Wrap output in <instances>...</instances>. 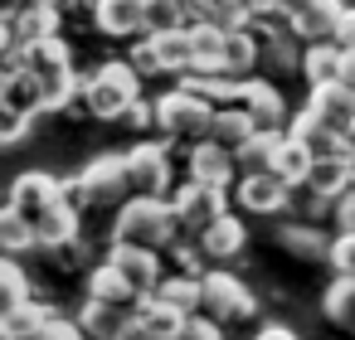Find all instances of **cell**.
Here are the masks:
<instances>
[{"mask_svg":"<svg viewBox=\"0 0 355 340\" xmlns=\"http://www.w3.org/2000/svg\"><path fill=\"white\" fill-rule=\"evenodd\" d=\"M175 238H185V229L171 209V195H132L127 204H117L112 243H141V248L171 253Z\"/></svg>","mask_w":355,"mask_h":340,"instance_id":"cell-1","label":"cell"},{"mask_svg":"<svg viewBox=\"0 0 355 340\" xmlns=\"http://www.w3.org/2000/svg\"><path fill=\"white\" fill-rule=\"evenodd\" d=\"M141 98V73L137 64L127 59H112V64H98L88 78H83V107L98 117V122H122L127 107Z\"/></svg>","mask_w":355,"mask_h":340,"instance_id":"cell-2","label":"cell"},{"mask_svg":"<svg viewBox=\"0 0 355 340\" xmlns=\"http://www.w3.org/2000/svg\"><path fill=\"white\" fill-rule=\"evenodd\" d=\"M214 112H219V102L195 88H171L156 98V127L166 132V141H190V146L205 141L214 127Z\"/></svg>","mask_w":355,"mask_h":340,"instance_id":"cell-3","label":"cell"},{"mask_svg":"<svg viewBox=\"0 0 355 340\" xmlns=\"http://www.w3.org/2000/svg\"><path fill=\"white\" fill-rule=\"evenodd\" d=\"M171 209H175L180 229L190 238H200L209 224H219L229 214V190L224 185H205V180H185L180 190H171Z\"/></svg>","mask_w":355,"mask_h":340,"instance_id":"cell-4","label":"cell"},{"mask_svg":"<svg viewBox=\"0 0 355 340\" xmlns=\"http://www.w3.org/2000/svg\"><path fill=\"white\" fill-rule=\"evenodd\" d=\"M200 311H209L214 321L234 325V321H253V316H258V296H253L229 267H209V272H205V306H200Z\"/></svg>","mask_w":355,"mask_h":340,"instance_id":"cell-5","label":"cell"},{"mask_svg":"<svg viewBox=\"0 0 355 340\" xmlns=\"http://www.w3.org/2000/svg\"><path fill=\"white\" fill-rule=\"evenodd\" d=\"M171 141H137L127 151V185L132 195H171Z\"/></svg>","mask_w":355,"mask_h":340,"instance_id":"cell-6","label":"cell"},{"mask_svg":"<svg viewBox=\"0 0 355 340\" xmlns=\"http://www.w3.org/2000/svg\"><path fill=\"white\" fill-rule=\"evenodd\" d=\"M78 175H83V185H88V195H93L98 209H117V204L132 199V185H127V151H122V156H117V151H103V156H93Z\"/></svg>","mask_w":355,"mask_h":340,"instance_id":"cell-7","label":"cell"},{"mask_svg":"<svg viewBox=\"0 0 355 340\" xmlns=\"http://www.w3.org/2000/svg\"><path fill=\"white\" fill-rule=\"evenodd\" d=\"M292 195H297V185H287L277 170H248L234 185V199L248 214H282V209H292Z\"/></svg>","mask_w":355,"mask_h":340,"instance_id":"cell-8","label":"cell"},{"mask_svg":"<svg viewBox=\"0 0 355 340\" xmlns=\"http://www.w3.org/2000/svg\"><path fill=\"white\" fill-rule=\"evenodd\" d=\"M107 258L117 262V272L127 277V287L137 292V301H141V296H151V292L166 282V262H161V253H156V248H141V243H112V248H107Z\"/></svg>","mask_w":355,"mask_h":340,"instance_id":"cell-9","label":"cell"},{"mask_svg":"<svg viewBox=\"0 0 355 340\" xmlns=\"http://www.w3.org/2000/svg\"><path fill=\"white\" fill-rule=\"evenodd\" d=\"M64 204V180H54V175H44V170H25L15 185H10V209L15 214H25L30 224H40L49 209H59Z\"/></svg>","mask_w":355,"mask_h":340,"instance_id":"cell-10","label":"cell"},{"mask_svg":"<svg viewBox=\"0 0 355 340\" xmlns=\"http://www.w3.org/2000/svg\"><path fill=\"white\" fill-rule=\"evenodd\" d=\"M185 170H190V180H205V185H234V170H239V151H229L224 141H214V136H205V141H195L190 151H185Z\"/></svg>","mask_w":355,"mask_h":340,"instance_id":"cell-11","label":"cell"},{"mask_svg":"<svg viewBox=\"0 0 355 340\" xmlns=\"http://www.w3.org/2000/svg\"><path fill=\"white\" fill-rule=\"evenodd\" d=\"M93 25L107 39H141L146 35V0H93Z\"/></svg>","mask_w":355,"mask_h":340,"instance_id":"cell-12","label":"cell"},{"mask_svg":"<svg viewBox=\"0 0 355 340\" xmlns=\"http://www.w3.org/2000/svg\"><path fill=\"white\" fill-rule=\"evenodd\" d=\"M132 321H137V301H98V296H88L78 306V325L88 330V340H117Z\"/></svg>","mask_w":355,"mask_h":340,"instance_id":"cell-13","label":"cell"},{"mask_svg":"<svg viewBox=\"0 0 355 340\" xmlns=\"http://www.w3.org/2000/svg\"><path fill=\"white\" fill-rule=\"evenodd\" d=\"M306 112L321 117V122L336 127V132H350V122H355V88H350L345 78H336V83H316V88L306 93Z\"/></svg>","mask_w":355,"mask_h":340,"instance_id":"cell-14","label":"cell"},{"mask_svg":"<svg viewBox=\"0 0 355 340\" xmlns=\"http://www.w3.org/2000/svg\"><path fill=\"white\" fill-rule=\"evenodd\" d=\"M151 39V54H156V69L161 73H185V69H195V35H190V25H180V30H161V35H146Z\"/></svg>","mask_w":355,"mask_h":340,"instance_id":"cell-15","label":"cell"},{"mask_svg":"<svg viewBox=\"0 0 355 340\" xmlns=\"http://www.w3.org/2000/svg\"><path fill=\"white\" fill-rule=\"evenodd\" d=\"M239 102L258 117V127H287V122H292V117H287V98H282V88H277L272 78H248Z\"/></svg>","mask_w":355,"mask_h":340,"instance_id":"cell-16","label":"cell"},{"mask_svg":"<svg viewBox=\"0 0 355 340\" xmlns=\"http://www.w3.org/2000/svg\"><path fill=\"white\" fill-rule=\"evenodd\" d=\"M287 132L316 156V161H326V156H340L345 151V132H336V127H326L321 117H311L306 107L302 112H292V122H287Z\"/></svg>","mask_w":355,"mask_h":340,"instance_id":"cell-17","label":"cell"},{"mask_svg":"<svg viewBox=\"0 0 355 340\" xmlns=\"http://www.w3.org/2000/svg\"><path fill=\"white\" fill-rule=\"evenodd\" d=\"M340 15H345V0H297V35L306 44L311 39H336Z\"/></svg>","mask_w":355,"mask_h":340,"instance_id":"cell-18","label":"cell"},{"mask_svg":"<svg viewBox=\"0 0 355 340\" xmlns=\"http://www.w3.org/2000/svg\"><path fill=\"white\" fill-rule=\"evenodd\" d=\"M137 321L151 330V340H180V330H185V321H190V311H180V306H171L166 296H141L137 301Z\"/></svg>","mask_w":355,"mask_h":340,"instance_id":"cell-19","label":"cell"},{"mask_svg":"<svg viewBox=\"0 0 355 340\" xmlns=\"http://www.w3.org/2000/svg\"><path fill=\"white\" fill-rule=\"evenodd\" d=\"M340 69H345V44H336V39H311V44H306V54H302V78H306L311 88H316V83H336Z\"/></svg>","mask_w":355,"mask_h":340,"instance_id":"cell-20","label":"cell"},{"mask_svg":"<svg viewBox=\"0 0 355 340\" xmlns=\"http://www.w3.org/2000/svg\"><path fill=\"white\" fill-rule=\"evenodd\" d=\"M277 243H282L287 253L306 258V262H326L336 238H331L326 229H316V224H306V219H302V224H282V229H277Z\"/></svg>","mask_w":355,"mask_h":340,"instance_id":"cell-21","label":"cell"},{"mask_svg":"<svg viewBox=\"0 0 355 340\" xmlns=\"http://www.w3.org/2000/svg\"><path fill=\"white\" fill-rule=\"evenodd\" d=\"M282 141H287V127H258V132L239 146V175H248V170H272Z\"/></svg>","mask_w":355,"mask_h":340,"instance_id":"cell-22","label":"cell"},{"mask_svg":"<svg viewBox=\"0 0 355 340\" xmlns=\"http://www.w3.org/2000/svg\"><path fill=\"white\" fill-rule=\"evenodd\" d=\"M253 132H258V117H253L243 102H219L214 127H209V136H214V141H224L229 151H239V146H243Z\"/></svg>","mask_w":355,"mask_h":340,"instance_id":"cell-23","label":"cell"},{"mask_svg":"<svg viewBox=\"0 0 355 340\" xmlns=\"http://www.w3.org/2000/svg\"><path fill=\"white\" fill-rule=\"evenodd\" d=\"M49 316H54V311L40 306L35 296H30V301H15V306H0V340H30V335H40V325H44Z\"/></svg>","mask_w":355,"mask_h":340,"instance_id":"cell-24","label":"cell"},{"mask_svg":"<svg viewBox=\"0 0 355 340\" xmlns=\"http://www.w3.org/2000/svg\"><path fill=\"white\" fill-rule=\"evenodd\" d=\"M200 243H205V253H209V262H229L243 243H248V229H243V219H234V214H224L219 224H209L205 233H200Z\"/></svg>","mask_w":355,"mask_h":340,"instance_id":"cell-25","label":"cell"},{"mask_svg":"<svg viewBox=\"0 0 355 340\" xmlns=\"http://www.w3.org/2000/svg\"><path fill=\"white\" fill-rule=\"evenodd\" d=\"M321 311L336 330H355V277H331V287L321 292Z\"/></svg>","mask_w":355,"mask_h":340,"instance_id":"cell-26","label":"cell"},{"mask_svg":"<svg viewBox=\"0 0 355 340\" xmlns=\"http://www.w3.org/2000/svg\"><path fill=\"white\" fill-rule=\"evenodd\" d=\"M10 6H15V15H20V39H25V44L59 35V20H64L59 6H25V0H10Z\"/></svg>","mask_w":355,"mask_h":340,"instance_id":"cell-27","label":"cell"},{"mask_svg":"<svg viewBox=\"0 0 355 340\" xmlns=\"http://www.w3.org/2000/svg\"><path fill=\"white\" fill-rule=\"evenodd\" d=\"M40 78L44 73H64V69H73V54H69V44L59 39V35H49V39H35V44H25V54H20Z\"/></svg>","mask_w":355,"mask_h":340,"instance_id":"cell-28","label":"cell"},{"mask_svg":"<svg viewBox=\"0 0 355 340\" xmlns=\"http://www.w3.org/2000/svg\"><path fill=\"white\" fill-rule=\"evenodd\" d=\"M88 296H98V301H137V292L127 287V277L117 272L112 258H103V262L88 267Z\"/></svg>","mask_w":355,"mask_h":340,"instance_id":"cell-29","label":"cell"},{"mask_svg":"<svg viewBox=\"0 0 355 340\" xmlns=\"http://www.w3.org/2000/svg\"><path fill=\"white\" fill-rule=\"evenodd\" d=\"M156 296H166L171 306H180V311H200L205 306V277H190V272H166V282L156 287Z\"/></svg>","mask_w":355,"mask_h":340,"instance_id":"cell-30","label":"cell"},{"mask_svg":"<svg viewBox=\"0 0 355 340\" xmlns=\"http://www.w3.org/2000/svg\"><path fill=\"white\" fill-rule=\"evenodd\" d=\"M311 161H316V156H311V151H306V146H302V141H297V136L287 132V141H282V151H277L272 170H277V175H282L287 185H302V180L311 175Z\"/></svg>","mask_w":355,"mask_h":340,"instance_id":"cell-31","label":"cell"},{"mask_svg":"<svg viewBox=\"0 0 355 340\" xmlns=\"http://www.w3.org/2000/svg\"><path fill=\"white\" fill-rule=\"evenodd\" d=\"M0 243H6V253H25V248H40V233L25 214H15L6 204V214H0Z\"/></svg>","mask_w":355,"mask_h":340,"instance_id":"cell-32","label":"cell"},{"mask_svg":"<svg viewBox=\"0 0 355 340\" xmlns=\"http://www.w3.org/2000/svg\"><path fill=\"white\" fill-rule=\"evenodd\" d=\"M0 287H6V301L0 306H15V301H30V277H25V267L15 262V253L0 262Z\"/></svg>","mask_w":355,"mask_h":340,"instance_id":"cell-33","label":"cell"},{"mask_svg":"<svg viewBox=\"0 0 355 340\" xmlns=\"http://www.w3.org/2000/svg\"><path fill=\"white\" fill-rule=\"evenodd\" d=\"M180 340H224V321H214L209 311H195L180 330Z\"/></svg>","mask_w":355,"mask_h":340,"instance_id":"cell-34","label":"cell"},{"mask_svg":"<svg viewBox=\"0 0 355 340\" xmlns=\"http://www.w3.org/2000/svg\"><path fill=\"white\" fill-rule=\"evenodd\" d=\"M30 340H88V330L78 321H69V316H49L40 325V335H30Z\"/></svg>","mask_w":355,"mask_h":340,"instance_id":"cell-35","label":"cell"},{"mask_svg":"<svg viewBox=\"0 0 355 340\" xmlns=\"http://www.w3.org/2000/svg\"><path fill=\"white\" fill-rule=\"evenodd\" d=\"M340 277H355V233H336V243H331V258H326Z\"/></svg>","mask_w":355,"mask_h":340,"instance_id":"cell-36","label":"cell"},{"mask_svg":"<svg viewBox=\"0 0 355 340\" xmlns=\"http://www.w3.org/2000/svg\"><path fill=\"white\" fill-rule=\"evenodd\" d=\"M132 132H146V127H156V102H146V98H137L132 107H127V117H122Z\"/></svg>","mask_w":355,"mask_h":340,"instance_id":"cell-37","label":"cell"},{"mask_svg":"<svg viewBox=\"0 0 355 340\" xmlns=\"http://www.w3.org/2000/svg\"><path fill=\"white\" fill-rule=\"evenodd\" d=\"M331 219H336L340 233H355V190H345V195L336 199V214H331Z\"/></svg>","mask_w":355,"mask_h":340,"instance_id":"cell-38","label":"cell"},{"mask_svg":"<svg viewBox=\"0 0 355 340\" xmlns=\"http://www.w3.org/2000/svg\"><path fill=\"white\" fill-rule=\"evenodd\" d=\"M30 122H35V117H6V112H0V141L15 146V141L30 132Z\"/></svg>","mask_w":355,"mask_h":340,"instance_id":"cell-39","label":"cell"},{"mask_svg":"<svg viewBox=\"0 0 355 340\" xmlns=\"http://www.w3.org/2000/svg\"><path fill=\"white\" fill-rule=\"evenodd\" d=\"M132 64H137V73H141V78H146V73H161V69H156V54H151V39H146V35L137 39V49H132Z\"/></svg>","mask_w":355,"mask_h":340,"instance_id":"cell-40","label":"cell"},{"mask_svg":"<svg viewBox=\"0 0 355 340\" xmlns=\"http://www.w3.org/2000/svg\"><path fill=\"white\" fill-rule=\"evenodd\" d=\"M336 44H345V49H355V10L345 6V15H340V30H336Z\"/></svg>","mask_w":355,"mask_h":340,"instance_id":"cell-41","label":"cell"},{"mask_svg":"<svg viewBox=\"0 0 355 340\" xmlns=\"http://www.w3.org/2000/svg\"><path fill=\"white\" fill-rule=\"evenodd\" d=\"M253 340H302V335H297L292 325H277V321H272V325H258Z\"/></svg>","mask_w":355,"mask_h":340,"instance_id":"cell-42","label":"cell"},{"mask_svg":"<svg viewBox=\"0 0 355 340\" xmlns=\"http://www.w3.org/2000/svg\"><path fill=\"white\" fill-rule=\"evenodd\" d=\"M340 78L355 88V49H345V69H340Z\"/></svg>","mask_w":355,"mask_h":340,"instance_id":"cell-43","label":"cell"},{"mask_svg":"<svg viewBox=\"0 0 355 340\" xmlns=\"http://www.w3.org/2000/svg\"><path fill=\"white\" fill-rule=\"evenodd\" d=\"M345 141H350V146H355V122H350V132H345Z\"/></svg>","mask_w":355,"mask_h":340,"instance_id":"cell-44","label":"cell"}]
</instances>
